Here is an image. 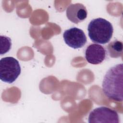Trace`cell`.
I'll use <instances>...</instances> for the list:
<instances>
[{"label":"cell","mask_w":123,"mask_h":123,"mask_svg":"<svg viewBox=\"0 0 123 123\" xmlns=\"http://www.w3.org/2000/svg\"><path fill=\"white\" fill-rule=\"evenodd\" d=\"M123 64H117L111 67L105 74L102 83V91L109 99L123 101Z\"/></svg>","instance_id":"6da1fadb"},{"label":"cell","mask_w":123,"mask_h":123,"mask_svg":"<svg viewBox=\"0 0 123 123\" xmlns=\"http://www.w3.org/2000/svg\"><path fill=\"white\" fill-rule=\"evenodd\" d=\"M88 36L96 43L105 44L112 36L113 28L111 22L102 18L92 20L87 27Z\"/></svg>","instance_id":"7a4b0ae2"},{"label":"cell","mask_w":123,"mask_h":123,"mask_svg":"<svg viewBox=\"0 0 123 123\" xmlns=\"http://www.w3.org/2000/svg\"><path fill=\"white\" fill-rule=\"evenodd\" d=\"M21 66L19 62L12 57L2 58L0 61V79L5 83L14 82L20 74Z\"/></svg>","instance_id":"3957f363"},{"label":"cell","mask_w":123,"mask_h":123,"mask_svg":"<svg viewBox=\"0 0 123 123\" xmlns=\"http://www.w3.org/2000/svg\"><path fill=\"white\" fill-rule=\"evenodd\" d=\"M88 121L89 123H119L120 122L117 112L114 110L104 106L93 110L89 114Z\"/></svg>","instance_id":"277c9868"},{"label":"cell","mask_w":123,"mask_h":123,"mask_svg":"<svg viewBox=\"0 0 123 123\" xmlns=\"http://www.w3.org/2000/svg\"><path fill=\"white\" fill-rule=\"evenodd\" d=\"M63 38L68 46L74 49L82 48L87 41L84 31L75 27L66 30L63 34Z\"/></svg>","instance_id":"5b68a950"},{"label":"cell","mask_w":123,"mask_h":123,"mask_svg":"<svg viewBox=\"0 0 123 123\" xmlns=\"http://www.w3.org/2000/svg\"><path fill=\"white\" fill-rule=\"evenodd\" d=\"M106 56V50L102 45L94 43L88 46L85 50V58L87 62L92 64L101 63Z\"/></svg>","instance_id":"8992f818"},{"label":"cell","mask_w":123,"mask_h":123,"mask_svg":"<svg viewBox=\"0 0 123 123\" xmlns=\"http://www.w3.org/2000/svg\"><path fill=\"white\" fill-rule=\"evenodd\" d=\"M87 12L86 7L81 3L70 5L66 10L68 19L74 24H78L85 20L87 17Z\"/></svg>","instance_id":"52a82bcc"},{"label":"cell","mask_w":123,"mask_h":123,"mask_svg":"<svg viewBox=\"0 0 123 123\" xmlns=\"http://www.w3.org/2000/svg\"><path fill=\"white\" fill-rule=\"evenodd\" d=\"M106 48L108 54L112 58H118L123 55V44L121 41L114 40L109 43Z\"/></svg>","instance_id":"ba28073f"},{"label":"cell","mask_w":123,"mask_h":123,"mask_svg":"<svg viewBox=\"0 0 123 123\" xmlns=\"http://www.w3.org/2000/svg\"><path fill=\"white\" fill-rule=\"evenodd\" d=\"M11 46V38L5 36H0V54L3 55L8 52Z\"/></svg>","instance_id":"9c48e42d"}]
</instances>
